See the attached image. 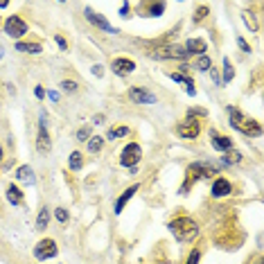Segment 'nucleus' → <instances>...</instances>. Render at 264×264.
I'll list each match as a JSON object with an SVG mask.
<instances>
[{
    "label": "nucleus",
    "mask_w": 264,
    "mask_h": 264,
    "mask_svg": "<svg viewBox=\"0 0 264 264\" xmlns=\"http://www.w3.org/2000/svg\"><path fill=\"white\" fill-rule=\"evenodd\" d=\"M258 264H262V262H258Z\"/></svg>",
    "instance_id": "nucleus-44"
},
{
    "label": "nucleus",
    "mask_w": 264,
    "mask_h": 264,
    "mask_svg": "<svg viewBox=\"0 0 264 264\" xmlns=\"http://www.w3.org/2000/svg\"><path fill=\"white\" fill-rule=\"evenodd\" d=\"M226 194H230V183L226 178H217L212 183V197H226Z\"/></svg>",
    "instance_id": "nucleus-16"
},
{
    "label": "nucleus",
    "mask_w": 264,
    "mask_h": 264,
    "mask_svg": "<svg viewBox=\"0 0 264 264\" xmlns=\"http://www.w3.org/2000/svg\"><path fill=\"white\" fill-rule=\"evenodd\" d=\"M205 50H208V45H205V41H201V39H190L188 43H185V52L188 54H203Z\"/></svg>",
    "instance_id": "nucleus-13"
},
{
    "label": "nucleus",
    "mask_w": 264,
    "mask_h": 264,
    "mask_svg": "<svg viewBox=\"0 0 264 264\" xmlns=\"http://www.w3.org/2000/svg\"><path fill=\"white\" fill-rule=\"evenodd\" d=\"M16 178H18L21 183H25V185H32V183L36 181V178H34V172H32V167H27V165L18 167V170H16Z\"/></svg>",
    "instance_id": "nucleus-15"
},
{
    "label": "nucleus",
    "mask_w": 264,
    "mask_h": 264,
    "mask_svg": "<svg viewBox=\"0 0 264 264\" xmlns=\"http://www.w3.org/2000/svg\"><path fill=\"white\" fill-rule=\"evenodd\" d=\"M228 117H230V124H233L240 133H244V135H260L262 133V127H260L258 120L246 117L237 106H228Z\"/></svg>",
    "instance_id": "nucleus-1"
},
{
    "label": "nucleus",
    "mask_w": 264,
    "mask_h": 264,
    "mask_svg": "<svg viewBox=\"0 0 264 264\" xmlns=\"http://www.w3.org/2000/svg\"><path fill=\"white\" fill-rule=\"evenodd\" d=\"M170 77H172V79H174V82L183 84V86H185V90H188V95H194V93H197V88H194V82H192V79H190V77L181 75V72H172Z\"/></svg>",
    "instance_id": "nucleus-17"
},
{
    "label": "nucleus",
    "mask_w": 264,
    "mask_h": 264,
    "mask_svg": "<svg viewBox=\"0 0 264 264\" xmlns=\"http://www.w3.org/2000/svg\"><path fill=\"white\" fill-rule=\"evenodd\" d=\"M205 14H208V9H205V7H199V9H197V14H194V21H197V23H199V21H203Z\"/></svg>",
    "instance_id": "nucleus-32"
},
{
    "label": "nucleus",
    "mask_w": 264,
    "mask_h": 264,
    "mask_svg": "<svg viewBox=\"0 0 264 264\" xmlns=\"http://www.w3.org/2000/svg\"><path fill=\"white\" fill-rule=\"evenodd\" d=\"M57 242L54 240H41L39 244L34 246V258L36 260H50V258H54L57 255Z\"/></svg>",
    "instance_id": "nucleus-5"
},
{
    "label": "nucleus",
    "mask_w": 264,
    "mask_h": 264,
    "mask_svg": "<svg viewBox=\"0 0 264 264\" xmlns=\"http://www.w3.org/2000/svg\"><path fill=\"white\" fill-rule=\"evenodd\" d=\"M233 77H235V68H233V64H230V59H223V79H221V84L223 82L228 84Z\"/></svg>",
    "instance_id": "nucleus-21"
},
{
    "label": "nucleus",
    "mask_w": 264,
    "mask_h": 264,
    "mask_svg": "<svg viewBox=\"0 0 264 264\" xmlns=\"http://www.w3.org/2000/svg\"><path fill=\"white\" fill-rule=\"evenodd\" d=\"M16 50L18 52H27V54H39L43 47L39 43H16Z\"/></svg>",
    "instance_id": "nucleus-19"
},
{
    "label": "nucleus",
    "mask_w": 264,
    "mask_h": 264,
    "mask_svg": "<svg viewBox=\"0 0 264 264\" xmlns=\"http://www.w3.org/2000/svg\"><path fill=\"white\" fill-rule=\"evenodd\" d=\"M34 95L39 97V100H43V97H45V90H43V86H36L34 88Z\"/></svg>",
    "instance_id": "nucleus-36"
},
{
    "label": "nucleus",
    "mask_w": 264,
    "mask_h": 264,
    "mask_svg": "<svg viewBox=\"0 0 264 264\" xmlns=\"http://www.w3.org/2000/svg\"><path fill=\"white\" fill-rule=\"evenodd\" d=\"M47 219H50V210H47V208H41L39 219H36V230H45L47 228Z\"/></svg>",
    "instance_id": "nucleus-20"
},
{
    "label": "nucleus",
    "mask_w": 264,
    "mask_h": 264,
    "mask_svg": "<svg viewBox=\"0 0 264 264\" xmlns=\"http://www.w3.org/2000/svg\"><path fill=\"white\" fill-rule=\"evenodd\" d=\"M54 217H57L59 221H68V212H66L64 208H57V210H54Z\"/></svg>",
    "instance_id": "nucleus-29"
},
{
    "label": "nucleus",
    "mask_w": 264,
    "mask_h": 264,
    "mask_svg": "<svg viewBox=\"0 0 264 264\" xmlns=\"http://www.w3.org/2000/svg\"><path fill=\"white\" fill-rule=\"evenodd\" d=\"M102 145H104V138H100V135H93V138L88 140V152L97 154L102 149Z\"/></svg>",
    "instance_id": "nucleus-22"
},
{
    "label": "nucleus",
    "mask_w": 264,
    "mask_h": 264,
    "mask_svg": "<svg viewBox=\"0 0 264 264\" xmlns=\"http://www.w3.org/2000/svg\"><path fill=\"white\" fill-rule=\"evenodd\" d=\"M237 45H240L242 50H244V52H251V47H248V43L244 41V39H237Z\"/></svg>",
    "instance_id": "nucleus-35"
},
{
    "label": "nucleus",
    "mask_w": 264,
    "mask_h": 264,
    "mask_svg": "<svg viewBox=\"0 0 264 264\" xmlns=\"http://www.w3.org/2000/svg\"><path fill=\"white\" fill-rule=\"evenodd\" d=\"M0 160H2V149H0Z\"/></svg>",
    "instance_id": "nucleus-43"
},
{
    "label": "nucleus",
    "mask_w": 264,
    "mask_h": 264,
    "mask_svg": "<svg viewBox=\"0 0 264 264\" xmlns=\"http://www.w3.org/2000/svg\"><path fill=\"white\" fill-rule=\"evenodd\" d=\"M221 160L226 165H235V163H240V160H242V154H237V152H233V149H230V152H226V156H223Z\"/></svg>",
    "instance_id": "nucleus-24"
},
{
    "label": "nucleus",
    "mask_w": 264,
    "mask_h": 264,
    "mask_svg": "<svg viewBox=\"0 0 264 264\" xmlns=\"http://www.w3.org/2000/svg\"><path fill=\"white\" fill-rule=\"evenodd\" d=\"M36 147H39V152H43V154L50 152V135H47L45 113H41V124H39V138H36Z\"/></svg>",
    "instance_id": "nucleus-8"
},
{
    "label": "nucleus",
    "mask_w": 264,
    "mask_h": 264,
    "mask_svg": "<svg viewBox=\"0 0 264 264\" xmlns=\"http://www.w3.org/2000/svg\"><path fill=\"white\" fill-rule=\"evenodd\" d=\"M212 79H215V84H221V79H219V75H217V70L212 68Z\"/></svg>",
    "instance_id": "nucleus-40"
},
{
    "label": "nucleus",
    "mask_w": 264,
    "mask_h": 264,
    "mask_svg": "<svg viewBox=\"0 0 264 264\" xmlns=\"http://www.w3.org/2000/svg\"><path fill=\"white\" fill-rule=\"evenodd\" d=\"M86 18H88V21H90V23H93V25H97V27H100V29H104V32H109V34H115V32H117V29L113 27V25L109 23L106 18H102L100 14H95L93 9H86Z\"/></svg>",
    "instance_id": "nucleus-9"
},
{
    "label": "nucleus",
    "mask_w": 264,
    "mask_h": 264,
    "mask_svg": "<svg viewBox=\"0 0 264 264\" xmlns=\"http://www.w3.org/2000/svg\"><path fill=\"white\" fill-rule=\"evenodd\" d=\"M129 14V2H124L122 7H120V16H127Z\"/></svg>",
    "instance_id": "nucleus-38"
},
{
    "label": "nucleus",
    "mask_w": 264,
    "mask_h": 264,
    "mask_svg": "<svg viewBox=\"0 0 264 264\" xmlns=\"http://www.w3.org/2000/svg\"><path fill=\"white\" fill-rule=\"evenodd\" d=\"M61 88H64L66 93H75V90H77V84H75V82H61Z\"/></svg>",
    "instance_id": "nucleus-28"
},
{
    "label": "nucleus",
    "mask_w": 264,
    "mask_h": 264,
    "mask_svg": "<svg viewBox=\"0 0 264 264\" xmlns=\"http://www.w3.org/2000/svg\"><path fill=\"white\" fill-rule=\"evenodd\" d=\"M129 97L135 102V104H156V95L149 93L147 88H140V86H133L129 90Z\"/></svg>",
    "instance_id": "nucleus-7"
},
{
    "label": "nucleus",
    "mask_w": 264,
    "mask_h": 264,
    "mask_svg": "<svg viewBox=\"0 0 264 264\" xmlns=\"http://www.w3.org/2000/svg\"><path fill=\"white\" fill-rule=\"evenodd\" d=\"M156 59H188L190 54L185 52V47H178V45H172L167 50H160V52L154 54Z\"/></svg>",
    "instance_id": "nucleus-10"
},
{
    "label": "nucleus",
    "mask_w": 264,
    "mask_h": 264,
    "mask_svg": "<svg viewBox=\"0 0 264 264\" xmlns=\"http://www.w3.org/2000/svg\"><path fill=\"white\" fill-rule=\"evenodd\" d=\"M176 133L181 135V138H197V135L201 133V127L197 120H192V117H188L185 122H181L178 127H176Z\"/></svg>",
    "instance_id": "nucleus-6"
},
{
    "label": "nucleus",
    "mask_w": 264,
    "mask_h": 264,
    "mask_svg": "<svg viewBox=\"0 0 264 264\" xmlns=\"http://www.w3.org/2000/svg\"><path fill=\"white\" fill-rule=\"evenodd\" d=\"M210 142H212V147H215L217 152H230V149H233V142H230V138H226V135H219L217 131H212V133H210Z\"/></svg>",
    "instance_id": "nucleus-11"
},
{
    "label": "nucleus",
    "mask_w": 264,
    "mask_h": 264,
    "mask_svg": "<svg viewBox=\"0 0 264 264\" xmlns=\"http://www.w3.org/2000/svg\"><path fill=\"white\" fill-rule=\"evenodd\" d=\"M142 152H140V145H135V142H129V145L122 149V156H120V163L124 165V167H129V170H133L135 163L140 160Z\"/></svg>",
    "instance_id": "nucleus-3"
},
{
    "label": "nucleus",
    "mask_w": 264,
    "mask_h": 264,
    "mask_svg": "<svg viewBox=\"0 0 264 264\" xmlns=\"http://www.w3.org/2000/svg\"><path fill=\"white\" fill-rule=\"evenodd\" d=\"M7 199H9V203L21 205L23 203V192H21L16 185H9V188H7Z\"/></svg>",
    "instance_id": "nucleus-18"
},
{
    "label": "nucleus",
    "mask_w": 264,
    "mask_h": 264,
    "mask_svg": "<svg viewBox=\"0 0 264 264\" xmlns=\"http://www.w3.org/2000/svg\"><path fill=\"white\" fill-rule=\"evenodd\" d=\"M68 165H70V170H82V165H84L82 154H79V152H72V154H70V160H68Z\"/></svg>",
    "instance_id": "nucleus-23"
},
{
    "label": "nucleus",
    "mask_w": 264,
    "mask_h": 264,
    "mask_svg": "<svg viewBox=\"0 0 264 264\" xmlns=\"http://www.w3.org/2000/svg\"><path fill=\"white\" fill-rule=\"evenodd\" d=\"M194 115H205V111H203V109H190L188 117H194Z\"/></svg>",
    "instance_id": "nucleus-34"
},
{
    "label": "nucleus",
    "mask_w": 264,
    "mask_h": 264,
    "mask_svg": "<svg viewBox=\"0 0 264 264\" xmlns=\"http://www.w3.org/2000/svg\"><path fill=\"white\" fill-rule=\"evenodd\" d=\"M135 192H138V185H131L129 190H124V192H122V197H120V199L115 201V212H117V215H122V208H124V205H127V203H129V199H131V197H133Z\"/></svg>",
    "instance_id": "nucleus-14"
},
{
    "label": "nucleus",
    "mask_w": 264,
    "mask_h": 264,
    "mask_svg": "<svg viewBox=\"0 0 264 264\" xmlns=\"http://www.w3.org/2000/svg\"><path fill=\"white\" fill-rule=\"evenodd\" d=\"M253 14H244V23H246L248 25V27H251L253 29V32H255V29H258V25H255V23H253Z\"/></svg>",
    "instance_id": "nucleus-33"
},
{
    "label": "nucleus",
    "mask_w": 264,
    "mask_h": 264,
    "mask_svg": "<svg viewBox=\"0 0 264 264\" xmlns=\"http://www.w3.org/2000/svg\"><path fill=\"white\" fill-rule=\"evenodd\" d=\"M199 258H201V253H199V251H192V253H190V258H188V262H185V264H199Z\"/></svg>",
    "instance_id": "nucleus-31"
},
{
    "label": "nucleus",
    "mask_w": 264,
    "mask_h": 264,
    "mask_svg": "<svg viewBox=\"0 0 264 264\" xmlns=\"http://www.w3.org/2000/svg\"><path fill=\"white\" fill-rule=\"evenodd\" d=\"M27 32V25L21 16H9L5 21V34L12 36V39H21V36Z\"/></svg>",
    "instance_id": "nucleus-4"
},
{
    "label": "nucleus",
    "mask_w": 264,
    "mask_h": 264,
    "mask_svg": "<svg viewBox=\"0 0 264 264\" xmlns=\"http://www.w3.org/2000/svg\"><path fill=\"white\" fill-rule=\"evenodd\" d=\"M127 133H129V127H117V129H113L111 133H109V138L113 140V138H122V135H127Z\"/></svg>",
    "instance_id": "nucleus-27"
},
{
    "label": "nucleus",
    "mask_w": 264,
    "mask_h": 264,
    "mask_svg": "<svg viewBox=\"0 0 264 264\" xmlns=\"http://www.w3.org/2000/svg\"><path fill=\"white\" fill-rule=\"evenodd\" d=\"M57 43H59V47H61V50H66V47H68V45H66V41L61 39V36H57Z\"/></svg>",
    "instance_id": "nucleus-39"
},
{
    "label": "nucleus",
    "mask_w": 264,
    "mask_h": 264,
    "mask_svg": "<svg viewBox=\"0 0 264 264\" xmlns=\"http://www.w3.org/2000/svg\"><path fill=\"white\" fill-rule=\"evenodd\" d=\"M50 100H52V102H57V100H59V93H54V90H50Z\"/></svg>",
    "instance_id": "nucleus-41"
},
{
    "label": "nucleus",
    "mask_w": 264,
    "mask_h": 264,
    "mask_svg": "<svg viewBox=\"0 0 264 264\" xmlns=\"http://www.w3.org/2000/svg\"><path fill=\"white\" fill-rule=\"evenodd\" d=\"M77 138H79V140H88V138H90V129H88V127L79 129L77 131Z\"/></svg>",
    "instance_id": "nucleus-30"
},
{
    "label": "nucleus",
    "mask_w": 264,
    "mask_h": 264,
    "mask_svg": "<svg viewBox=\"0 0 264 264\" xmlns=\"http://www.w3.org/2000/svg\"><path fill=\"white\" fill-rule=\"evenodd\" d=\"M170 233L174 235L178 242H188V240H192V237H197L199 226L188 217H178V219H172L170 221Z\"/></svg>",
    "instance_id": "nucleus-2"
},
{
    "label": "nucleus",
    "mask_w": 264,
    "mask_h": 264,
    "mask_svg": "<svg viewBox=\"0 0 264 264\" xmlns=\"http://www.w3.org/2000/svg\"><path fill=\"white\" fill-rule=\"evenodd\" d=\"M135 70V64L131 59H115L113 61V72L115 75H129V72Z\"/></svg>",
    "instance_id": "nucleus-12"
},
{
    "label": "nucleus",
    "mask_w": 264,
    "mask_h": 264,
    "mask_svg": "<svg viewBox=\"0 0 264 264\" xmlns=\"http://www.w3.org/2000/svg\"><path fill=\"white\" fill-rule=\"evenodd\" d=\"M163 12H165V2H152V5H149V9H147V14H149V16H160Z\"/></svg>",
    "instance_id": "nucleus-25"
},
{
    "label": "nucleus",
    "mask_w": 264,
    "mask_h": 264,
    "mask_svg": "<svg viewBox=\"0 0 264 264\" xmlns=\"http://www.w3.org/2000/svg\"><path fill=\"white\" fill-rule=\"evenodd\" d=\"M93 75L95 77H102V75H104V68H102V66H93Z\"/></svg>",
    "instance_id": "nucleus-37"
},
{
    "label": "nucleus",
    "mask_w": 264,
    "mask_h": 264,
    "mask_svg": "<svg viewBox=\"0 0 264 264\" xmlns=\"http://www.w3.org/2000/svg\"><path fill=\"white\" fill-rule=\"evenodd\" d=\"M0 59H2V47H0Z\"/></svg>",
    "instance_id": "nucleus-42"
},
{
    "label": "nucleus",
    "mask_w": 264,
    "mask_h": 264,
    "mask_svg": "<svg viewBox=\"0 0 264 264\" xmlns=\"http://www.w3.org/2000/svg\"><path fill=\"white\" fill-rule=\"evenodd\" d=\"M197 68H199V70H210V68H212L210 59L205 57V54H201V57L197 59Z\"/></svg>",
    "instance_id": "nucleus-26"
}]
</instances>
